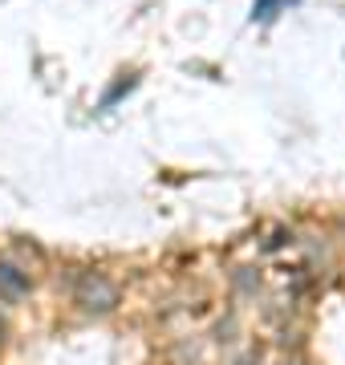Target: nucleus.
Here are the masks:
<instances>
[{"instance_id":"obj_1","label":"nucleus","mask_w":345,"mask_h":365,"mask_svg":"<svg viewBox=\"0 0 345 365\" xmlns=\"http://www.w3.org/2000/svg\"><path fill=\"white\" fill-rule=\"evenodd\" d=\"M73 292H78V304L90 309V313H110V309L118 304V288L110 284L102 272H81Z\"/></svg>"},{"instance_id":"obj_2","label":"nucleus","mask_w":345,"mask_h":365,"mask_svg":"<svg viewBox=\"0 0 345 365\" xmlns=\"http://www.w3.org/2000/svg\"><path fill=\"white\" fill-rule=\"evenodd\" d=\"M0 292H4L9 300L25 297L29 292V276L21 272V268H13V264H0Z\"/></svg>"},{"instance_id":"obj_3","label":"nucleus","mask_w":345,"mask_h":365,"mask_svg":"<svg viewBox=\"0 0 345 365\" xmlns=\"http://www.w3.org/2000/svg\"><path fill=\"white\" fill-rule=\"evenodd\" d=\"M272 4H277V0H256L252 13H256V16H272Z\"/></svg>"},{"instance_id":"obj_4","label":"nucleus","mask_w":345,"mask_h":365,"mask_svg":"<svg viewBox=\"0 0 345 365\" xmlns=\"http://www.w3.org/2000/svg\"><path fill=\"white\" fill-rule=\"evenodd\" d=\"M0 341H4V321H0Z\"/></svg>"},{"instance_id":"obj_5","label":"nucleus","mask_w":345,"mask_h":365,"mask_svg":"<svg viewBox=\"0 0 345 365\" xmlns=\"http://www.w3.org/2000/svg\"><path fill=\"white\" fill-rule=\"evenodd\" d=\"M292 365H297V361H292Z\"/></svg>"}]
</instances>
